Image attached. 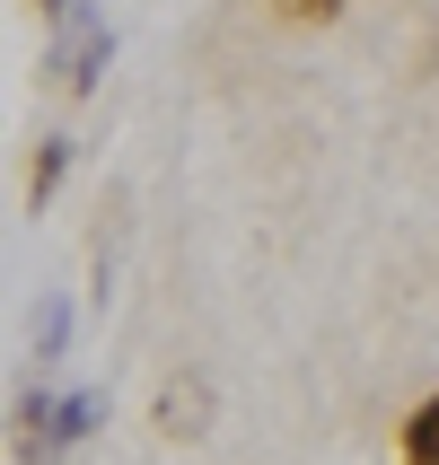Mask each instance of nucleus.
<instances>
[{
  "label": "nucleus",
  "instance_id": "nucleus-6",
  "mask_svg": "<svg viewBox=\"0 0 439 465\" xmlns=\"http://www.w3.org/2000/svg\"><path fill=\"white\" fill-rule=\"evenodd\" d=\"M26 342H35V361H53V351L71 342V308H62V299H45V308H35V325H26Z\"/></svg>",
  "mask_w": 439,
  "mask_h": 465
},
{
  "label": "nucleus",
  "instance_id": "nucleus-2",
  "mask_svg": "<svg viewBox=\"0 0 439 465\" xmlns=\"http://www.w3.org/2000/svg\"><path fill=\"white\" fill-rule=\"evenodd\" d=\"M105 53H115V35H105V18L88 9V0H71L62 18H53V79L71 88V97H88L105 71Z\"/></svg>",
  "mask_w": 439,
  "mask_h": 465
},
{
  "label": "nucleus",
  "instance_id": "nucleus-7",
  "mask_svg": "<svg viewBox=\"0 0 439 465\" xmlns=\"http://www.w3.org/2000/svg\"><path fill=\"white\" fill-rule=\"evenodd\" d=\"M273 9H282V18H334L343 0H273Z\"/></svg>",
  "mask_w": 439,
  "mask_h": 465
},
{
  "label": "nucleus",
  "instance_id": "nucleus-1",
  "mask_svg": "<svg viewBox=\"0 0 439 465\" xmlns=\"http://www.w3.org/2000/svg\"><path fill=\"white\" fill-rule=\"evenodd\" d=\"M97 430V395H53V387H26L18 395V440H9V457L18 465H53L62 448H79Z\"/></svg>",
  "mask_w": 439,
  "mask_h": 465
},
{
  "label": "nucleus",
  "instance_id": "nucleus-5",
  "mask_svg": "<svg viewBox=\"0 0 439 465\" xmlns=\"http://www.w3.org/2000/svg\"><path fill=\"white\" fill-rule=\"evenodd\" d=\"M404 465H439V387L404 413Z\"/></svg>",
  "mask_w": 439,
  "mask_h": 465
},
{
  "label": "nucleus",
  "instance_id": "nucleus-4",
  "mask_svg": "<svg viewBox=\"0 0 439 465\" xmlns=\"http://www.w3.org/2000/svg\"><path fill=\"white\" fill-rule=\"evenodd\" d=\"M62 167H71V141H62V132H45V141H35V158H26V211H45V203H53Z\"/></svg>",
  "mask_w": 439,
  "mask_h": 465
},
{
  "label": "nucleus",
  "instance_id": "nucleus-3",
  "mask_svg": "<svg viewBox=\"0 0 439 465\" xmlns=\"http://www.w3.org/2000/svg\"><path fill=\"white\" fill-rule=\"evenodd\" d=\"M203 413H211L203 378H185V387H167V395H158V430H167V440H194V430H203Z\"/></svg>",
  "mask_w": 439,
  "mask_h": 465
},
{
  "label": "nucleus",
  "instance_id": "nucleus-8",
  "mask_svg": "<svg viewBox=\"0 0 439 465\" xmlns=\"http://www.w3.org/2000/svg\"><path fill=\"white\" fill-rule=\"evenodd\" d=\"M26 9H35V18H62V9H71V0H26Z\"/></svg>",
  "mask_w": 439,
  "mask_h": 465
}]
</instances>
